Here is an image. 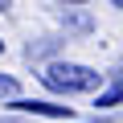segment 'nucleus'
Instances as JSON below:
<instances>
[{
  "label": "nucleus",
  "instance_id": "nucleus-11",
  "mask_svg": "<svg viewBox=\"0 0 123 123\" xmlns=\"http://www.w3.org/2000/svg\"><path fill=\"white\" fill-rule=\"evenodd\" d=\"M94 123H107V119H94Z\"/></svg>",
  "mask_w": 123,
  "mask_h": 123
},
{
  "label": "nucleus",
  "instance_id": "nucleus-6",
  "mask_svg": "<svg viewBox=\"0 0 123 123\" xmlns=\"http://www.w3.org/2000/svg\"><path fill=\"white\" fill-rule=\"evenodd\" d=\"M17 90H21V86H17V78H12V74H0V98H12Z\"/></svg>",
  "mask_w": 123,
  "mask_h": 123
},
{
  "label": "nucleus",
  "instance_id": "nucleus-4",
  "mask_svg": "<svg viewBox=\"0 0 123 123\" xmlns=\"http://www.w3.org/2000/svg\"><path fill=\"white\" fill-rule=\"evenodd\" d=\"M119 103H123V78H119V82H115V86H111V90H103V94H98V103H94V107H119Z\"/></svg>",
  "mask_w": 123,
  "mask_h": 123
},
{
  "label": "nucleus",
  "instance_id": "nucleus-2",
  "mask_svg": "<svg viewBox=\"0 0 123 123\" xmlns=\"http://www.w3.org/2000/svg\"><path fill=\"white\" fill-rule=\"evenodd\" d=\"M12 111L45 115V119H74V107H57V103H12Z\"/></svg>",
  "mask_w": 123,
  "mask_h": 123
},
{
  "label": "nucleus",
  "instance_id": "nucleus-9",
  "mask_svg": "<svg viewBox=\"0 0 123 123\" xmlns=\"http://www.w3.org/2000/svg\"><path fill=\"white\" fill-rule=\"evenodd\" d=\"M0 12H4V0H0Z\"/></svg>",
  "mask_w": 123,
  "mask_h": 123
},
{
  "label": "nucleus",
  "instance_id": "nucleus-7",
  "mask_svg": "<svg viewBox=\"0 0 123 123\" xmlns=\"http://www.w3.org/2000/svg\"><path fill=\"white\" fill-rule=\"evenodd\" d=\"M62 4H86V0H62Z\"/></svg>",
  "mask_w": 123,
  "mask_h": 123
},
{
  "label": "nucleus",
  "instance_id": "nucleus-8",
  "mask_svg": "<svg viewBox=\"0 0 123 123\" xmlns=\"http://www.w3.org/2000/svg\"><path fill=\"white\" fill-rule=\"evenodd\" d=\"M111 4H115V8H123V0H111Z\"/></svg>",
  "mask_w": 123,
  "mask_h": 123
},
{
  "label": "nucleus",
  "instance_id": "nucleus-3",
  "mask_svg": "<svg viewBox=\"0 0 123 123\" xmlns=\"http://www.w3.org/2000/svg\"><path fill=\"white\" fill-rule=\"evenodd\" d=\"M62 25H66V33H90L94 29V17L90 12H78V8H66V12H62Z\"/></svg>",
  "mask_w": 123,
  "mask_h": 123
},
{
  "label": "nucleus",
  "instance_id": "nucleus-5",
  "mask_svg": "<svg viewBox=\"0 0 123 123\" xmlns=\"http://www.w3.org/2000/svg\"><path fill=\"white\" fill-rule=\"evenodd\" d=\"M57 45H62V41H37V45H29V49H25V57L33 62V57H41V53H53Z\"/></svg>",
  "mask_w": 123,
  "mask_h": 123
},
{
  "label": "nucleus",
  "instance_id": "nucleus-10",
  "mask_svg": "<svg viewBox=\"0 0 123 123\" xmlns=\"http://www.w3.org/2000/svg\"><path fill=\"white\" fill-rule=\"evenodd\" d=\"M0 53H4V41H0Z\"/></svg>",
  "mask_w": 123,
  "mask_h": 123
},
{
  "label": "nucleus",
  "instance_id": "nucleus-1",
  "mask_svg": "<svg viewBox=\"0 0 123 123\" xmlns=\"http://www.w3.org/2000/svg\"><path fill=\"white\" fill-rule=\"evenodd\" d=\"M41 82L57 94H82V90H94L103 82V74L90 66H78V62H49L41 70Z\"/></svg>",
  "mask_w": 123,
  "mask_h": 123
}]
</instances>
